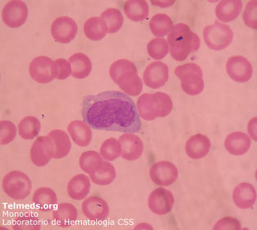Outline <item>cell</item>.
I'll return each instance as SVG.
<instances>
[{
    "instance_id": "9c48e42d",
    "label": "cell",
    "mask_w": 257,
    "mask_h": 230,
    "mask_svg": "<svg viewBox=\"0 0 257 230\" xmlns=\"http://www.w3.org/2000/svg\"><path fill=\"white\" fill-rule=\"evenodd\" d=\"M55 152L54 143L49 136H39L31 149V159L37 167L46 166L53 159Z\"/></svg>"
},
{
    "instance_id": "277c9868",
    "label": "cell",
    "mask_w": 257,
    "mask_h": 230,
    "mask_svg": "<svg viewBox=\"0 0 257 230\" xmlns=\"http://www.w3.org/2000/svg\"><path fill=\"white\" fill-rule=\"evenodd\" d=\"M136 107L140 118L152 121L168 116L173 109V103L171 97L163 92L144 93L138 99Z\"/></svg>"
},
{
    "instance_id": "7c38bea8",
    "label": "cell",
    "mask_w": 257,
    "mask_h": 230,
    "mask_svg": "<svg viewBox=\"0 0 257 230\" xmlns=\"http://www.w3.org/2000/svg\"><path fill=\"white\" fill-rule=\"evenodd\" d=\"M149 175L152 181L157 185L169 186L177 180L179 171L174 164L163 161L154 164Z\"/></svg>"
},
{
    "instance_id": "6da1fadb",
    "label": "cell",
    "mask_w": 257,
    "mask_h": 230,
    "mask_svg": "<svg viewBox=\"0 0 257 230\" xmlns=\"http://www.w3.org/2000/svg\"><path fill=\"white\" fill-rule=\"evenodd\" d=\"M82 117L94 129L124 133H136L142 129L136 103L126 94L117 91L84 97Z\"/></svg>"
},
{
    "instance_id": "60d3db41",
    "label": "cell",
    "mask_w": 257,
    "mask_h": 230,
    "mask_svg": "<svg viewBox=\"0 0 257 230\" xmlns=\"http://www.w3.org/2000/svg\"><path fill=\"white\" fill-rule=\"evenodd\" d=\"M58 66V80H65L71 74V65L69 61L64 58H58L55 61Z\"/></svg>"
},
{
    "instance_id": "cb8c5ba5",
    "label": "cell",
    "mask_w": 257,
    "mask_h": 230,
    "mask_svg": "<svg viewBox=\"0 0 257 230\" xmlns=\"http://www.w3.org/2000/svg\"><path fill=\"white\" fill-rule=\"evenodd\" d=\"M71 65V76L75 79H85L90 74L92 63L90 58L83 53H76L69 58Z\"/></svg>"
},
{
    "instance_id": "d590c367",
    "label": "cell",
    "mask_w": 257,
    "mask_h": 230,
    "mask_svg": "<svg viewBox=\"0 0 257 230\" xmlns=\"http://www.w3.org/2000/svg\"><path fill=\"white\" fill-rule=\"evenodd\" d=\"M148 53L153 59L160 60L168 54L169 45L163 38H156L148 44Z\"/></svg>"
},
{
    "instance_id": "44dd1931",
    "label": "cell",
    "mask_w": 257,
    "mask_h": 230,
    "mask_svg": "<svg viewBox=\"0 0 257 230\" xmlns=\"http://www.w3.org/2000/svg\"><path fill=\"white\" fill-rule=\"evenodd\" d=\"M250 142L248 135L244 132H235L227 136L224 141V146L231 155L242 156L248 151Z\"/></svg>"
},
{
    "instance_id": "8d00e7d4",
    "label": "cell",
    "mask_w": 257,
    "mask_h": 230,
    "mask_svg": "<svg viewBox=\"0 0 257 230\" xmlns=\"http://www.w3.org/2000/svg\"><path fill=\"white\" fill-rule=\"evenodd\" d=\"M17 135V128L11 121H1L0 122V143L1 145H6L14 141Z\"/></svg>"
},
{
    "instance_id": "e0dca14e",
    "label": "cell",
    "mask_w": 257,
    "mask_h": 230,
    "mask_svg": "<svg viewBox=\"0 0 257 230\" xmlns=\"http://www.w3.org/2000/svg\"><path fill=\"white\" fill-rule=\"evenodd\" d=\"M121 145V155L120 157L128 161H136L142 156L144 152V143L142 140L134 134L125 133L119 137Z\"/></svg>"
},
{
    "instance_id": "f546056e",
    "label": "cell",
    "mask_w": 257,
    "mask_h": 230,
    "mask_svg": "<svg viewBox=\"0 0 257 230\" xmlns=\"http://www.w3.org/2000/svg\"><path fill=\"white\" fill-rule=\"evenodd\" d=\"M149 27L153 35L158 37L167 36L173 29L171 18L167 14H156L149 22Z\"/></svg>"
},
{
    "instance_id": "d6986e66",
    "label": "cell",
    "mask_w": 257,
    "mask_h": 230,
    "mask_svg": "<svg viewBox=\"0 0 257 230\" xmlns=\"http://www.w3.org/2000/svg\"><path fill=\"white\" fill-rule=\"evenodd\" d=\"M211 141L207 136L196 134L191 136L187 141L185 150L191 159H202L208 154L211 150Z\"/></svg>"
},
{
    "instance_id": "ab89813d",
    "label": "cell",
    "mask_w": 257,
    "mask_h": 230,
    "mask_svg": "<svg viewBox=\"0 0 257 230\" xmlns=\"http://www.w3.org/2000/svg\"><path fill=\"white\" fill-rule=\"evenodd\" d=\"M241 223L238 219L233 217L227 216L222 218L215 223L213 229L214 230H239L241 229Z\"/></svg>"
},
{
    "instance_id": "484cf974",
    "label": "cell",
    "mask_w": 257,
    "mask_h": 230,
    "mask_svg": "<svg viewBox=\"0 0 257 230\" xmlns=\"http://www.w3.org/2000/svg\"><path fill=\"white\" fill-rule=\"evenodd\" d=\"M49 136L51 137L54 143L55 152L54 159H62L67 157L71 151V143L67 132L62 130H53L49 132Z\"/></svg>"
},
{
    "instance_id": "f35d334b",
    "label": "cell",
    "mask_w": 257,
    "mask_h": 230,
    "mask_svg": "<svg viewBox=\"0 0 257 230\" xmlns=\"http://www.w3.org/2000/svg\"><path fill=\"white\" fill-rule=\"evenodd\" d=\"M256 6L257 2L255 0L250 1L246 5V9L243 13V22L247 27L252 29H256Z\"/></svg>"
},
{
    "instance_id": "d4e9b609",
    "label": "cell",
    "mask_w": 257,
    "mask_h": 230,
    "mask_svg": "<svg viewBox=\"0 0 257 230\" xmlns=\"http://www.w3.org/2000/svg\"><path fill=\"white\" fill-rule=\"evenodd\" d=\"M53 219L58 225L67 228L72 225L78 216L76 208L71 203H61L53 213Z\"/></svg>"
},
{
    "instance_id": "30bf717a",
    "label": "cell",
    "mask_w": 257,
    "mask_h": 230,
    "mask_svg": "<svg viewBox=\"0 0 257 230\" xmlns=\"http://www.w3.org/2000/svg\"><path fill=\"white\" fill-rule=\"evenodd\" d=\"M3 21L8 27L18 28L23 26L28 17V9L25 2L13 0L8 3L3 9Z\"/></svg>"
},
{
    "instance_id": "e575fe53",
    "label": "cell",
    "mask_w": 257,
    "mask_h": 230,
    "mask_svg": "<svg viewBox=\"0 0 257 230\" xmlns=\"http://www.w3.org/2000/svg\"><path fill=\"white\" fill-rule=\"evenodd\" d=\"M100 153L102 158L106 161H112L117 159L121 155V145L120 141L113 137L106 139L101 145Z\"/></svg>"
},
{
    "instance_id": "4316f807",
    "label": "cell",
    "mask_w": 257,
    "mask_h": 230,
    "mask_svg": "<svg viewBox=\"0 0 257 230\" xmlns=\"http://www.w3.org/2000/svg\"><path fill=\"white\" fill-rule=\"evenodd\" d=\"M84 32L87 38L93 41L102 40L108 32L107 25L102 18H91L85 22Z\"/></svg>"
},
{
    "instance_id": "74e56055",
    "label": "cell",
    "mask_w": 257,
    "mask_h": 230,
    "mask_svg": "<svg viewBox=\"0 0 257 230\" xmlns=\"http://www.w3.org/2000/svg\"><path fill=\"white\" fill-rule=\"evenodd\" d=\"M14 228L18 229H37L40 228L39 219L28 214H23L16 219Z\"/></svg>"
},
{
    "instance_id": "8992f818",
    "label": "cell",
    "mask_w": 257,
    "mask_h": 230,
    "mask_svg": "<svg viewBox=\"0 0 257 230\" xmlns=\"http://www.w3.org/2000/svg\"><path fill=\"white\" fill-rule=\"evenodd\" d=\"M4 192L14 200H23L29 196L31 191V181L25 173L14 170L3 179Z\"/></svg>"
},
{
    "instance_id": "3957f363",
    "label": "cell",
    "mask_w": 257,
    "mask_h": 230,
    "mask_svg": "<svg viewBox=\"0 0 257 230\" xmlns=\"http://www.w3.org/2000/svg\"><path fill=\"white\" fill-rule=\"evenodd\" d=\"M109 73L114 83L127 96H136L142 92V80L139 76L136 65L127 59H119L110 67Z\"/></svg>"
},
{
    "instance_id": "ba28073f",
    "label": "cell",
    "mask_w": 257,
    "mask_h": 230,
    "mask_svg": "<svg viewBox=\"0 0 257 230\" xmlns=\"http://www.w3.org/2000/svg\"><path fill=\"white\" fill-rule=\"evenodd\" d=\"M58 66L55 61L46 56L34 58L29 65L31 79L41 84L51 83L58 76Z\"/></svg>"
},
{
    "instance_id": "836d02e7",
    "label": "cell",
    "mask_w": 257,
    "mask_h": 230,
    "mask_svg": "<svg viewBox=\"0 0 257 230\" xmlns=\"http://www.w3.org/2000/svg\"><path fill=\"white\" fill-rule=\"evenodd\" d=\"M101 18L106 22L109 33L117 32L121 28L124 18L120 10L116 9H108L102 14Z\"/></svg>"
},
{
    "instance_id": "5bb4252c",
    "label": "cell",
    "mask_w": 257,
    "mask_h": 230,
    "mask_svg": "<svg viewBox=\"0 0 257 230\" xmlns=\"http://www.w3.org/2000/svg\"><path fill=\"white\" fill-rule=\"evenodd\" d=\"M175 198L171 192L166 188H158L149 196V207L154 214L164 215L168 214L173 207Z\"/></svg>"
},
{
    "instance_id": "52a82bcc",
    "label": "cell",
    "mask_w": 257,
    "mask_h": 230,
    "mask_svg": "<svg viewBox=\"0 0 257 230\" xmlns=\"http://www.w3.org/2000/svg\"><path fill=\"white\" fill-rule=\"evenodd\" d=\"M206 45L213 50H222L230 45L233 38V32L228 25L215 22L207 26L203 32Z\"/></svg>"
},
{
    "instance_id": "4dcf8cb0",
    "label": "cell",
    "mask_w": 257,
    "mask_h": 230,
    "mask_svg": "<svg viewBox=\"0 0 257 230\" xmlns=\"http://www.w3.org/2000/svg\"><path fill=\"white\" fill-rule=\"evenodd\" d=\"M40 122L36 117L27 116L22 119L18 124V132L24 140H32L40 133Z\"/></svg>"
},
{
    "instance_id": "ac0fdd59",
    "label": "cell",
    "mask_w": 257,
    "mask_h": 230,
    "mask_svg": "<svg viewBox=\"0 0 257 230\" xmlns=\"http://www.w3.org/2000/svg\"><path fill=\"white\" fill-rule=\"evenodd\" d=\"M235 205L240 209L246 210L254 206L256 201V191L250 183H242L236 186L233 192Z\"/></svg>"
},
{
    "instance_id": "f1b7e54d",
    "label": "cell",
    "mask_w": 257,
    "mask_h": 230,
    "mask_svg": "<svg viewBox=\"0 0 257 230\" xmlns=\"http://www.w3.org/2000/svg\"><path fill=\"white\" fill-rule=\"evenodd\" d=\"M34 203L43 211H49L58 202V197L51 188H40L35 192L33 197Z\"/></svg>"
},
{
    "instance_id": "2e32d148",
    "label": "cell",
    "mask_w": 257,
    "mask_h": 230,
    "mask_svg": "<svg viewBox=\"0 0 257 230\" xmlns=\"http://www.w3.org/2000/svg\"><path fill=\"white\" fill-rule=\"evenodd\" d=\"M83 214L92 221H102L108 216L109 206L103 199L99 197H89L82 203Z\"/></svg>"
},
{
    "instance_id": "5b68a950",
    "label": "cell",
    "mask_w": 257,
    "mask_h": 230,
    "mask_svg": "<svg viewBox=\"0 0 257 230\" xmlns=\"http://www.w3.org/2000/svg\"><path fill=\"white\" fill-rule=\"evenodd\" d=\"M175 74L180 80L182 89L189 96L201 94L204 89V81L202 79V70L196 63H185L178 66Z\"/></svg>"
},
{
    "instance_id": "4fadbf2b",
    "label": "cell",
    "mask_w": 257,
    "mask_h": 230,
    "mask_svg": "<svg viewBox=\"0 0 257 230\" xmlns=\"http://www.w3.org/2000/svg\"><path fill=\"white\" fill-rule=\"evenodd\" d=\"M226 71L231 79L240 83L248 82L253 74L252 66L248 59L242 56H233L228 58Z\"/></svg>"
},
{
    "instance_id": "83f0119b",
    "label": "cell",
    "mask_w": 257,
    "mask_h": 230,
    "mask_svg": "<svg viewBox=\"0 0 257 230\" xmlns=\"http://www.w3.org/2000/svg\"><path fill=\"white\" fill-rule=\"evenodd\" d=\"M124 11L128 19L142 22L149 17V5L144 0H130L125 3Z\"/></svg>"
},
{
    "instance_id": "9a60e30c",
    "label": "cell",
    "mask_w": 257,
    "mask_h": 230,
    "mask_svg": "<svg viewBox=\"0 0 257 230\" xmlns=\"http://www.w3.org/2000/svg\"><path fill=\"white\" fill-rule=\"evenodd\" d=\"M168 79V66L162 62H154L149 64L143 76L145 85L152 89L162 88L167 83Z\"/></svg>"
},
{
    "instance_id": "8fae6325",
    "label": "cell",
    "mask_w": 257,
    "mask_h": 230,
    "mask_svg": "<svg viewBox=\"0 0 257 230\" xmlns=\"http://www.w3.org/2000/svg\"><path fill=\"white\" fill-rule=\"evenodd\" d=\"M77 32V24L69 17L56 18L52 23V36L58 42L62 44L71 42L76 37Z\"/></svg>"
},
{
    "instance_id": "ffe728a7",
    "label": "cell",
    "mask_w": 257,
    "mask_h": 230,
    "mask_svg": "<svg viewBox=\"0 0 257 230\" xmlns=\"http://www.w3.org/2000/svg\"><path fill=\"white\" fill-rule=\"evenodd\" d=\"M67 130L72 141L79 146H87L92 141L93 133L91 127L84 121H72L69 124Z\"/></svg>"
},
{
    "instance_id": "d6a6232c",
    "label": "cell",
    "mask_w": 257,
    "mask_h": 230,
    "mask_svg": "<svg viewBox=\"0 0 257 230\" xmlns=\"http://www.w3.org/2000/svg\"><path fill=\"white\" fill-rule=\"evenodd\" d=\"M116 177L115 168L109 162L103 161L97 172L90 175L91 181L97 185L106 186L111 184Z\"/></svg>"
},
{
    "instance_id": "b9f144b4",
    "label": "cell",
    "mask_w": 257,
    "mask_h": 230,
    "mask_svg": "<svg viewBox=\"0 0 257 230\" xmlns=\"http://www.w3.org/2000/svg\"><path fill=\"white\" fill-rule=\"evenodd\" d=\"M248 132L250 136L256 141V118L255 117L248 123Z\"/></svg>"
},
{
    "instance_id": "7402d4cb",
    "label": "cell",
    "mask_w": 257,
    "mask_h": 230,
    "mask_svg": "<svg viewBox=\"0 0 257 230\" xmlns=\"http://www.w3.org/2000/svg\"><path fill=\"white\" fill-rule=\"evenodd\" d=\"M242 8V2L240 0H224L215 8V15L219 21L228 23L239 16Z\"/></svg>"
},
{
    "instance_id": "603a6c76",
    "label": "cell",
    "mask_w": 257,
    "mask_h": 230,
    "mask_svg": "<svg viewBox=\"0 0 257 230\" xmlns=\"http://www.w3.org/2000/svg\"><path fill=\"white\" fill-rule=\"evenodd\" d=\"M90 190V181L89 177L84 175H77L70 180L67 186V192L71 198L81 201L88 196Z\"/></svg>"
},
{
    "instance_id": "7a4b0ae2",
    "label": "cell",
    "mask_w": 257,
    "mask_h": 230,
    "mask_svg": "<svg viewBox=\"0 0 257 230\" xmlns=\"http://www.w3.org/2000/svg\"><path fill=\"white\" fill-rule=\"evenodd\" d=\"M167 43L172 58L176 61H184L189 54L199 49L200 39L184 23H178L168 35Z\"/></svg>"
},
{
    "instance_id": "1f68e13d",
    "label": "cell",
    "mask_w": 257,
    "mask_h": 230,
    "mask_svg": "<svg viewBox=\"0 0 257 230\" xmlns=\"http://www.w3.org/2000/svg\"><path fill=\"white\" fill-rule=\"evenodd\" d=\"M102 162V156L95 150L84 152L80 157V169L89 175L97 172Z\"/></svg>"
}]
</instances>
